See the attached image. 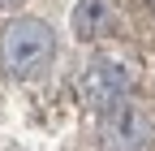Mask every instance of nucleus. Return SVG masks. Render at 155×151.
Segmentation results:
<instances>
[{"label": "nucleus", "mask_w": 155, "mask_h": 151, "mask_svg": "<svg viewBox=\"0 0 155 151\" xmlns=\"http://www.w3.org/2000/svg\"><path fill=\"white\" fill-rule=\"evenodd\" d=\"M52 52H56V35L39 17H13L0 30V65L9 78H39L52 65Z\"/></svg>", "instance_id": "f257e3e1"}, {"label": "nucleus", "mask_w": 155, "mask_h": 151, "mask_svg": "<svg viewBox=\"0 0 155 151\" xmlns=\"http://www.w3.org/2000/svg\"><path fill=\"white\" fill-rule=\"evenodd\" d=\"M129 95H134V78L121 61H95L82 73V104L91 112H99V117L129 108Z\"/></svg>", "instance_id": "f03ea898"}, {"label": "nucleus", "mask_w": 155, "mask_h": 151, "mask_svg": "<svg viewBox=\"0 0 155 151\" xmlns=\"http://www.w3.org/2000/svg\"><path fill=\"white\" fill-rule=\"evenodd\" d=\"M104 138L112 151H147L151 147V121L134 108H121L112 117H104Z\"/></svg>", "instance_id": "7ed1b4c3"}, {"label": "nucleus", "mask_w": 155, "mask_h": 151, "mask_svg": "<svg viewBox=\"0 0 155 151\" xmlns=\"http://www.w3.org/2000/svg\"><path fill=\"white\" fill-rule=\"evenodd\" d=\"M73 30L78 39H99L108 30V0H82L73 9Z\"/></svg>", "instance_id": "20e7f679"}, {"label": "nucleus", "mask_w": 155, "mask_h": 151, "mask_svg": "<svg viewBox=\"0 0 155 151\" xmlns=\"http://www.w3.org/2000/svg\"><path fill=\"white\" fill-rule=\"evenodd\" d=\"M5 5H22V0H0V9H5Z\"/></svg>", "instance_id": "39448f33"}, {"label": "nucleus", "mask_w": 155, "mask_h": 151, "mask_svg": "<svg viewBox=\"0 0 155 151\" xmlns=\"http://www.w3.org/2000/svg\"><path fill=\"white\" fill-rule=\"evenodd\" d=\"M151 9H155V0H151Z\"/></svg>", "instance_id": "423d86ee"}]
</instances>
